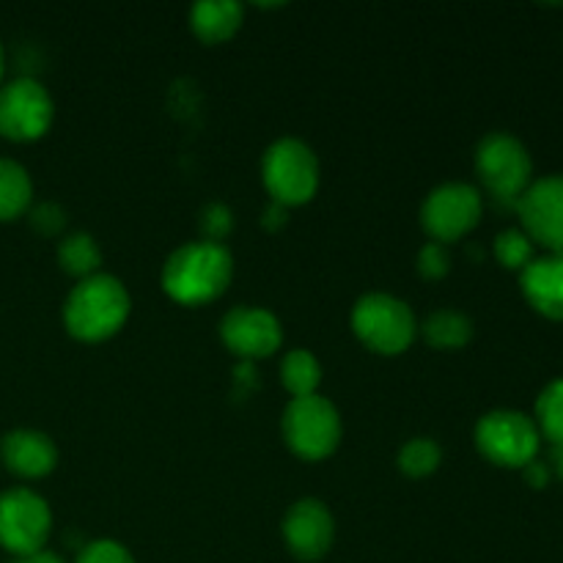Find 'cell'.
Listing matches in <instances>:
<instances>
[{
	"mask_svg": "<svg viewBox=\"0 0 563 563\" xmlns=\"http://www.w3.org/2000/svg\"><path fill=\"white\" fill-rule=\"evenodd\" d=\"M234 258L218 242H187L176 247L163 267V291L181 306H203L229 289Z\"/></svg>",
	"mask_w": 563,
	"mask_h": 563,
	"instance_id": "cell-1",
	"label": "cell"
},
{
	"mask_svg": "<svg viewBox=\"0 0 563 563\" xmlns=\"http://www.w3.org/2000/svg\"><path fill=\"white\" fill-rule=\"evenodd\" d=\"M132 311L126 286L113 275L97 273L69 291L64 306V324L69 335L86 344H99L119 333Z\"/></svg>",
	"mask_w": 563,
	"mask_h": 563,
	"instance_id": "cell-2",
	"label": "cell"
},
{
	"mask_svg": "<svg viewBox=\"0 0 563 563\" xmlns=\"http://www.w3.org/2000/svg\"><path fill=\"white\" fill-rule=\"evenodd\" d=\"M262 179L273 203L302 207L319 190V159L311 146L297 137H280L262 159Z\"/></svg>",
	"mask_w": 563,
	"mask_h": 563,
	"instance_id": "cell-3",
	"label": "cell"
},
{
	"mask_svg": "<svg viewBox=\"0 0 563 563\" xmlns=\"http://www.w3.org/2000/svg\"><path fill=\"white\" fill-rule=\"evenodd\" d=\"M476 174L495 201L517 209V201L533 185L531 154L509 132H489L476 146Z\"/></svg>",
	"mask_w": 563,
	"mask_h": 563,
	"instance_id": "cell-4",
	"label": "cell"
},
{
	"mask_svg": "<svg viewBox=\"0 0 563 563\" xmlns=\"http://www.w3.org/2000/svg\"><path fill=\"white\" fill-rule=\"evenodd\" d=\"M352 330L372 352L401 355L416 341L418 322L405 300L374 291V295L361 297L352 308Z\"/></svg>",
	"mask_w": 563,
	"mask_h": 563,
	"instance_id": "cell-5",
	"label": "cell"
},
{
	"mask_svg": "<svg viewBox=\"0 0 563 563\" xmlns=\"http://www.w3.org/2000/svg\"><path fill=\"white\" fill-rule=\"evenodd\" d=\"M284 440L306 462L328 460L341 443V416L324 396H302V399H291L284 412Z\"/></svg>",
	"mask_w": 563,
	"mask_h": 563,
	"instance_id": "cell-6",
	"label": "cell"
},
{
	"mask_svg": "<svg viewBox=\"0 0 563 563\" xmlns=\"http://www.w3.org/2000/svg\"><path fill=\"white\" fill-rule=\"evenodd\" d=\"M476 449L498 467H526L531 465L542 449L533 418L517 410H495L478 421Z\"/></svg>",
	"mask_w": 563,
	"mask_h": 563,
	"instance_id": "cell-7",
	"label": "cell"
},
{
	"mask_svg": "<svg viewBox=\"0 0 563 563\" xmlns=\"http://www.w3.org/2000/svg\"><path fill=\"white\" fill-rule=\"evenodd\" d=\"M53 531V511L47 500L27 487L5 489L0 495V548L14 559L44 550Z\"/></svg>",
	"mask_w": 563,
	"mask_h": 563,
	"instance_id": "cell-8",
	"label": "cell"
},
{
	"mask_svg": "<svg viewBox=\"0 0 563 563\" xmlns=\"http://www.w3.org/2000/svg\"><path fill=\"white\" fill-rule=\"evenodd\" d=\"M55 119V104L47 88L33 77L0 86V135L16 143H31L47 135Z\"/></svg>",
	"mask_w": 563,
	"mask_h": 563,
	"instance_id": "cell-9",
	"label": "cell"
},
{
	"mask_svg": "<svg viewBox=\"0 0 563 563\" xmlns=\"http://www.w3.org/2000/svg\"><path fill=\"white\" fill-rule=\"evenodd\" d=\"M484 212L482 192L465 181H449V185L434 187L421 207L423 231L432 236V242H456L471 234L478 225Z\"/></svg>",
	"mask_w": 563,
	"mask_h": 563,
	"instance_id": "cell-10",
	"label": "cell"
},
{
	"mask_svg": "<svg viewBox=\"0 0 563 563\" xmlns=\"http://www.w3.org/2000/svg\"><path fill=\"white\" fill-rule=\"evenodd\" d=\"M220 339L240 361H262L284 344V328L267 308L236 306L220 322Z\"/></svg>",
	"mask_w": 563,
	"mask_h": 563,
	"instance_id": "cell-11",
	"label": "cell"
},
{
	"mask_svg": "<svg viewBox=\"0 0 563 563\" xmlns=\"http://www.w3.org/2000/svg\"><path fill=\"white\" fill-rule=\"evenodd\" d=\"M517 214L533 245L563 256V174L533 181L517 201Z\"/></svg>",
	"mask_w": 563,
	"mask_h": 563,
	"instance_id": "cell-12",
	"label": "cell"
},
{
	"mask_svg": "<svg viewBox=\"0 0 563 563\" xmlns=\"http://www.w3.org/2000/svg\"><path fill=\"white\" fill-rule=\"evenodd\" d=\"M284 539L291 555L300 561H319L330 553L335 539V522L328 506L317 498H302L286 511Z\"/></svg>",
	"mask_w": 563,
	"mask_h": 563,
	"instance_id": "cell-13",
	"label": "cell"
},
{
	"mask_svg": "<svg viewBox=\"0 0 563 563\" xmlns=\"http://www.w3.org/2000/svg\"><path fill=\"white\" fill-rule=\"evenodd\" d=\"M0 460L14 476L44 478L58 465V449L36 429H14L0 440Z\"/></svg>",
	"mask_w": 563,
	"mask_h": 563,
	"instance_id": "cell-14",
	"label": "cell"
},
{
	"mask_svg": "<svg viewBox=\"0 0 563 563\" xmlns=\"http://www.w3.org/2000/svg\"><path fill=\"white\" fill-rule=\"evenodd\" d=\"M520 286L526 300L533 311L542 317L563 322V256L548 253L542 258H533L520 273Z\"/></svg>",
	"mask_w": 563,
	"mask_h": 563,
	"instance_id": "cell-15",
	"label": "cell"
},
{
	"mask_svg": "<svg viewBox=\"0 0 563 563\" xmlns=\"http://www.w3.org/2000/svg\"><path fill=\"white\" fill-rule=\"evenodd\" d=\"M245 5L236 0H203L190 9V27L203 44L229 42L242 27Z\"/></svg>",
	"mask_w": 563,
	"mask_h": 563,
	"instance_id": "cell-16",
	"label": "cell"
},
{
	"mask_svg": "<svg viewBox=\"0 0 563 563\" xmlns=\"http://www.w3.org/2000/svg\"><path fill=\"white\" fill-rule=\"evenodd\" d=\"M33 181L14 159L0 157V223L16 220L31 209Z\"/></svg>",
	"mask_w": 563,
	"mask_h": 563,
	"instance_id": "cell-17",
	"label": "cell"
},
{
	"mask_svg": "<svg viewBox=\"0 0 563 563\" xmlns=\"http://www.w3.org/2000/svg\"><path fill=\"white\" fill-rule=\"evenodd\" d=\"M421 333L434 350H462L473 341V322L460 311H438L423 322Z\"/></svg>",
	"mask_w": 563,
	"mask_h": 563,
	"instance_id": "cell-18",
	"label": "cell"
},
{
	"mask_svg": "<svg viewBox=\"0 0 563 563\" xmlns=\"http://www.w3.org/2000/svg\"><path fill=\"white\" fill-rule=\"evenodd\" d=\"M280 379H284V388L289 390L291 399L313 396L322 383V366H319L313 352L291 350L280 363Z\"/></svg>",
	"mask_w": 563,
	"mask_h": 563,
	"instance_id": "cell-19",
	"label": "cell"
},
{
	"mask_svg": "<svg viewBox=\"0 0 563 563\" xmlns=\"http://www.w3.org/2000/svg\"><path fill=\"white\" fill-rule=\"evenodd\" d=\"M58 264L64 273L75 275V278L86 280L91 275L99 273V264H102V251H99L97 240L91 234H69L66 240H60L58 245Z\"/></svg>",
	"mask_w": 563,
	"mask_h": 563,
	"instance_id": "cell-20",
	"label": "cell"
},
{
	"mask_svg": "<svg viewBox=\"0 0 563 563\" xmlns=\"http://www.w3.org/2000/svg\"><path fill=\"white\" fill-rule=\"evenodd\" d=\"M533 423L542 438H548L553 445H563V377L539 394Z\"/></svg>",
	"mask_w": 563,
	"mask_h": 563,
	"instance_id": "cell-21",
	"label": "cell"
},
{
	"mask_svg": "<svg viewBox=\"0 0 563 563\" xmlns=\"http://www.w3.org/2000/svg\"><path fill=\"white\" fill-rule=\"evenodd\" d=\"M443 462V451L432 438H412L399 451V471L410 478H427Z\"/></svg>",
	"mask_w": 563,
	"mask_h": 563,
	"instance_id": "cell-22",
	"label": "cell"
},
{
	"mask_svg": "<svg viewBox=\"0 0 563 563\" xmlns=\"http://www.w3.org/2000/svg\"><path fill=\"white\" fill-rule=\"evenodd\" d=\"M495 258L506 269H526L533 262V242L522 229H506L495 236Z\"/></svg>",
	"mask_w": 563,
	"mask_h": 563,
	"instance_id": "cell-23",
	"label": "cell"
},
{
	"mask_svg": "<svg viewBox=\"0 0 563 563\" xmlns=\"http://www.w3.org/2000/svg\"><path fill=\"white\" fill-rule=\"evenodd\" d=\"M77 563H135L130 550L124 544L113 542V539H99L82 548V553L77 555Z\"/></svg>",
	"mask_w": 563,
	"mask_h": 563,
	"instance_id": "cell-24",
	"label": "cell"
},
{
	"mask_svg": "<svg viewBox=\"0 0 563 563\" xmlns=\"http://www.w3.org/2000/svg\"><path fill=\"white\" fill-rule=\"evenodd\" d=\"M451 269V256L445 251V245L440 242H427L418 253V273L423 275L427 280H440L445 278Z\"/></svg>",
	"mask_w": 563,
	"mask_h": 563,
	"instance_id": "cell-25",
	"label": "cell"
},
{
	"mask_svg": "<svg viewBox=\"0 0 563 563\" xmlns=\"http://www.w3.org/2000/svg\"><path fill=\"white\" fill-rule=\"evenodd\" d=\"M234 229V220H231V212L223 207V203H209L201 214V231L207 236V242H218L223 245L225 236Z\"/></svg>",
	"mask_w": 563,
	"mask_h": 563,
	"instance_id": "cell-26",
	"label": "cell"
},
{
	"mask_svg": "<svg viewBox=\"0 0 563 563\" xmlns=\"http://www.w3.org/2000/svg\"><path fill=\"white\" fill-rule=\"evenodd\" d=\"M31 225L44 236H55L66 225V214L58 203H38L31 212Z\"/></svg>",
	"mask_w": 563,
	"mask_h": 563,
	"instance_id": "cell-27",
	"label": "cell"
},
{
	"mask_svg": "<svg viewBox=\"0 0 563 563\" xmlns=\"http://www.w3.org/2000/svg\"><path fill=\"white\" fill-rule=\"evenodd\" d=\"M522 476H526V482L531 484L533 489H542V487H548V482H550V467L544 465V462L533 460L531 465L522 467Z\"/></svg>",
	"mask_w": 563,
	"mask_h": 563,
	"instance_id": "cell-28",
	"label": "cell"
},
{
	"mask_svg": "<svg viewBox=\"0 0 563 563\" xmlns=\"http://www.w3.org/2000/svg\"><path fill=\"white\" fill-rule=\"evenodd\" d=\"M286 223V207H280V203H269V209L264 212V225H267L269 231H278L284 229Z\"/></svg>",
	"mask_w": 563,
	"mask_h": 563,
	"instance_id": "cell-29",
	"label": "cell"
},
{
	"mask_svg": "<svg viewBox=\"0 0 563 563\" xmlns=\"http://www.w3.org/2000/svg\"><path fill=\"white\" fill-rule=\"evenodd\" d=\"M14 563H64V559H60V555H55V553H49V550H38V553L14 559Z\"/></svg>",
	"mask_w": 563,
	"mask_h": 563,
	"instance_id": "cell-30",
	"label": "cell"
},
{
	"mask_svg": "<svg viewBox=\"0 0 563 563\" xmlns=\"http://www.w3.org/2000/svg\"><path fill=\"white\" fill-rule=\"evenodd\" d=\"M550 462H553L555 467V476L563 482V445H553V456H550Z\"/></svg>",
	"mask_w": 563,
	"mask_h": 563,
	"instance_id": "cell-31",
	"label": "cell"
},
{
	"mask_svg": "<svg viewBox=\"0 0 563 563\" xmlns=\"http://www.w3.org/2000/svg\"><path fill=\"white\" fill-rule=\"evenodd\" d=\"M3 69H5V55H3V44H0V80H3Z\"/></svg>",
	"mask_w": 563,
	"mask_h": 563,
	"instance_id": "cell-32",
	"label": "cell"
}]
</instances>
